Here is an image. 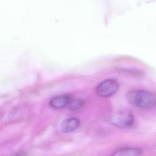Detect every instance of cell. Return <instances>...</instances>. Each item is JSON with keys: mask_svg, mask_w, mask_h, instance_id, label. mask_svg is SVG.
<instances>
[{"mask_svg": "<svg viewBox=\"0 0 156 156\" xmlns=\"http://www.w3.org/2000/svg\"><path fill=\"white\" fill-rule=\"evenodd\" d=\"M127 98L129 102L138 108L149 109L156 105V95L144 90H135L130 91Z\"/></svg>", "mask_w": 156, "mask_h": 156, "instance_id": "6da1fadb", "label": "cell"}, {"mask_svg": "<svg viewBox=\"0 0 156 156\" xmlns=\"http://www.w3.org/2000/svg\"><path fill=\"white\" fill-rule=\"evenodd\" d=\"M14 156H27L26 154L24 153H20V154H18Z\"/></svg>", "mask_w": 156, "mask_h": 156, "instance_id": "ba28073f", "label": "cell"}, {"mask_svg": "<svg viewBox=\"0 0 156 156\" xmlns=\"http://www.w3.org/2000/svg\"><path fill=\"white\" fill-rule=\"evenodd\" d=\"M143 150L136 147H127L113 152L110 156H140Z\"/></svg>", "mask_w": 156, "mask_h": 156, "instance_id": "5b68a950", "label": "cell"}, {"mask_svg": "<svg viewBox=\"0 0 156 156\" xmlns=\"http://www.w3.org/2000/svg\"><path fill=\"white\" fill-rule=\"evenodd\" d=\"M84 105V101L81 99L71 100L68 104V108L71 110H77L82 108Z\"/></svg>", "mask_w": 156, "mask_h": 156, "instance_id": "52a82bcc", "label": "cell"}, {"mask_svg": "<svg viewBox=\"0 0 156 156\" xmlns=\"http://www.w3.org/2000/svg\"><path fill=\"white\" fill-rule=\"evenodd\" d=\"M71 100V97L67 94H62L53 97L49 101V105L55 109H60L68 105Z\"/></svg>", "mask_w": 156, "mask_h": 156, "instance_id": "277c9868", "label": "cell"}, {"mask_svg": "<svg viewBox=\"0 0 156 156\" xmlns=\"http://www.w3.org/2000/svg\"><path fill=\"white\" fill-rule=\"evenodd\" d=\"M80 125V121L77 118H69L64 120L61 124V130L63 133H70L76 130Z\"/></svg>", "mask_w": 156, "mask_h": 156, "instance_id": "8992f818", "label": "cell"}, {"mask_svg": "<svg viewBox=\"0 0 156 156\" xmlns=\"http://www.w3.org/2000/svg\"><path fill=\"white\" fill-rule=\"evenodd\" d=\"M119 87V83L113 79H105L98 85L96 92L98 96L102 98H108L115 94Z\"/></svg>", "mask_w": 156, "mask_h": 156, "instance_id": "3957f363", "label": "cell"}, {"mask_svg": "<svg viewBox=\"0 0 156 156\" xmlns=\"http://www.w3.org/2000/svg\"><path fill=\"white\" fill-rule=\"evenodd\" d=\"M110 121L113 126L117 127L128 129L133 126L135 118L131 111L129 110H122L116 112L112 115Z\"/></svg>", "mask_w": 156, "mask_h": 156, "instance_id": "7a4b0ae2", "label": "cell"}]
</instances>
